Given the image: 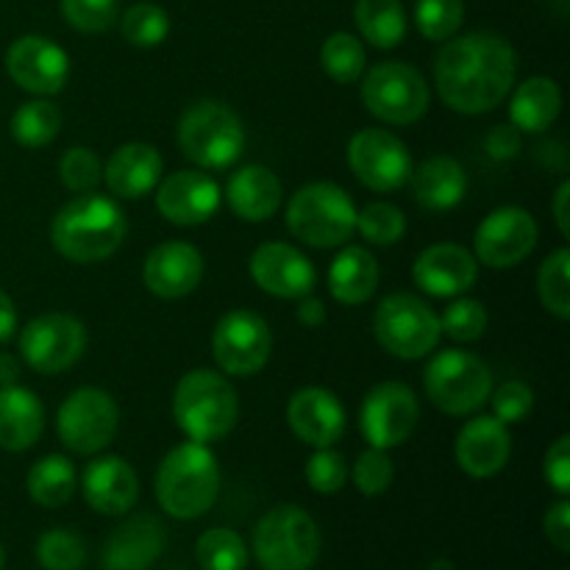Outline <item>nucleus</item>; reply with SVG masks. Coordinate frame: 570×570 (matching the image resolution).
Segmentation results:
<instances>
[{"label": "nucleus", "mask_w": 570, "mask_h": 570, "mask_svg": "<svg viewBox=\"0 0 570 570\" xmlns=\"http://www.w3.org/2000/svg\"><path fill=\"white\" fill-rule=\"evenodd\" d=\"M515 76V48L493 31H473L460 39H445L434 59V83L440 100L460 115L493 111L512 92Z\"/></svg>", "instance_id": "1"}, {"label": "nucleus", "mask_w": 570, "mask_h": 570, "mask_svg": "<svg viewBox=\"0 0 570 570\" xmlns=\"http://www.w3.org/2000/svg\"><path fill=\"white\" fill-rule=\"evenodd\" d=\"M128 223L120 206L106 195L83 193L67 200L50 223V245L56 254L78 265H95L120 250Z\"/></svg>", "instance_id": "2"}, {"label": "nucleus", "mask_w": 570, "mask_h": 570, "mask_svg": "<svg viewBox=\"0 0 570 570\" xmlns=\"http://www.w3.org/2000/svg\"><path fill=\"white\" fill-rule=\"evenodd\" d=\"M220 493V465L209 445L187 443L167 451L156 471V499L176 521L206 515Z\"/></svg>", "instance_id": "3"}, {"label": "nucleus", "mask_w": 570, "mask_h": 570, "mask_svg": "<svg viewBox=\"0 0 570 570\" xmlns=\"http://www.w3.org/2000/svg\"><path fill=\"white\" fill-rule=\"evenodd\" d=\"M173 417L193 443H217L237 426V393L223 373L209 367L189 371L173 393Z\"/></svg>", "instance_id": "4"}, {"label": "nucleus", "mask_w": 570, "mask_h": 570, "mask_svg": "<svg viewBox=\"0 0 570 570\" xmlns=\"http://www.w3.org/2000/svg\"><path fill=\"white\" fill-rule=\"evenodd\" d=\"M287 228L309 248H340L356 232V206L337 184H306L289 198Z\"/></svg>", "instance_id": "5"}, {"label": "nucleus", "mask_w": 570, "mask_h": 570, "mask_svg": "<svg viewBox=\"0 0 570 570\" xmlns=\"http://www.w3.org/2000/svg\"><path fill=\"white\" fill-rule=\"evenodd\" d=\"M178 148L200 170H226L243 156V120L220 100H200L178 120Z\"/></svg>", "instance_id": "6"}, {"label": "nucleus", "mask_w": 570, "mask_h": 570, "mask_svg": "<svg viewBox=\"0 0 570 570\" xmlns=\"http://www.w3.org/2000/svg\"><path fill=\"white\" fill-rule=\"evenodd\" d=\"M423 387H426L429 401L445 415H473L490 401L493 371L482 356L449 348L432 356L423 371Z\"/></svg>", "instance_id": "7"}, {"label": "nucleus", "mask_w": 570, "mask_h": 570, "mask_svg": "<svg viewBox=\"0 0 570 570\" xmlns=\"http://www.w3.org/2000/svg\"><path fill=\"white\" fill-rule=\"evenodd\" d=\"M254 557L262 570H309L321 557V529L301 507H273L254 529Z\"/></svg>", "instance_id": "8"}, {"label": "nucleus", "mask_w": 570, "mask_h": 570, "mask_svg": "<svg viewBox=\"0 0 570 570\" xmlns=\"http://www.w3.org/2000/svg\"><path fill=\"white\" fill-rule=\"evenodd\" d=\"M360 81L365 109L390 126H412L432 104V89L423 72L406 61H379L362 72Z\"/></svg>", "instance_id": "9"}, {"label": "nucleus", "mask_w": 570, "mask_h": 570, "mask_svg": "<svg viewBox=\"0 0 570 570\" xmlns=\"http://www.w3.org/2000/svg\"><path fill=\"white\" fill-rule=\"evenodd\" d=\"M373 334L387 354L412 362L438 348L443 328L438 312L426 301L410 293H393L373 315Z\"/></svg>", "instance_id": "10"}, {"label": "nucleus", "mask_w": 570, "mask_h": 570, "mask_svg": "<svg viewBox=\"0 0 570 570\" xmlns=\"http://www.w3.org/2000/svg\"><path fill=\"white\" fill-rule=\"evenodd\" d=\"M120 410L106 390L81 387L65 399L56 415V432L67 451L81 456L100 454L115 440Z\"/></svg>", "instance_id": "11"}, {"label": "nucleus", "mask_w": 570, "mask_h": 570, "mask_svg": "<svg viewBox=\"0 0 570 570\" xmlns=\"http://www.w3.org/2000/svg\"><path fill=\"white\" fill-rule=\"evenodd\" d=\"M273 351L271 326L250 309H234L220 317L212 334V356L223 373L237 379L256 376Z\"/></svg>", "instance_id": "12"}, {"label": "nucleus", "mask_w": 570, "mask_h": 570, "mask_svg": "<svg viewBox=\"0 0 570 570\" xmlns=\"http://www.w3.org/2000/svg\"><path fill=\"white\" fill-rule=\"evenodd\" d=\"M87 351V328L78 317L65 312H48L33 321L20 334V354L37 373L56 376L76 365Z\"/></svg>", "instance_id": "13"}, {"label": "nucleus", "mask_w": 570, "mask_h": 570, "mask_svg": "<svg viewBox=\"0 0 570 570\" xmlns=\"http://www.w3.org/2000/svg\"><path fill=\"white\" fill-rule=\"evenodd\" d=\"M348 165L373 193H393L410 184L412 154L387 128H362L348 142Z\"/></svg>", "instance_id": "14"}, {"label": "nucleus", "mask_w": 570, "mask_h": 570, "mask_svg": "<svg viewBox=\"0 0 570 570\" xmlns=\"http://www.w3.org/2000/svg\"><path fill=\"white\" fill-rule=\"evenodd\" d=\"M540 228L532 212L521 206H499L479 223L473 234V256L484 267L507 271L515 267L538 248Z\"/></svg>", "instance_id": "15"}, {"label": "nucleus", "mask_w": 570, "mask_h": 570, "mask_svg": "<svg viewBox=\"0 0 570 570\" xmlns=\"http://www.w3.org/2000/svg\"><path fill=\"white\" fill-rule=\"evenodd\" d=\"M417 417H421V406H417L415 393L404 382H382L362 401V438L371 449H399L412 438Z\"/></svg>", "instance_id": "16"}, {"label": "nucleus", "mask_w": 570, "mask_h": 570, "mask_svg": "<svg viewBox=\"0 0 570 570\" xmlns=\"http://www.w3.org/2000/svg\"><path fill=\"white\" fill-rule=\"evenodd\" d=\"M6 70L20 89L37 95V98H50L65 89L67 76H70V59L53 39L28 33L9 45Z\"/></svg>", "instance_id": "17"}, {"label": "nucleus", "mask_w": 570, "mask_h": 570, "mask_svg": "<svg viewBox=\"0 0 570 570\" xmlns=\"http://www.w3.org/2000/svg\"><path fill=\"white\" fill-rule=\"evenodd\" d=\"M220 187L204 170H176L161 178L156 189V209L173 226H204L220 209Z\"/></svg>", "instance_id": "18"}, {"label": "nucleus", "mask_w": 570, "mask_h": 570, "mask_svg": "<svg viewBox=\"0 0 570 570\" xmlns=\"http://www.w3.org/2000/svg\"><path fill=\"white\" fill-rule=\"evenodd\" d=\"M250 278L256 287L265 289L273 298L298 301L312 295L317 284V271L304 250L287 243H265L250 254L248 262Z\"/></svg>", "instance_id": "19"}, {"label": "nucleus", "mask_w": 570, "mask_h": 570, "mask_svg": "<svg viewBox=\"0 0 570 570\" xmlns=\"http://www.w3.org/2000/svg\"><path fill=\"white\" fill-rule=\"evenodd\" d=\"M510 426L493 415H476L460 429L454 443L456 465L471 479H490L510 462Z\"/></svg>", "instance_id": "20"}, {"label": "nucleus", "mask_w": 570, "mask_h": 570, "mask_svg": "<svg viewBox=\"0 0 570 570\" xmlns=\"http://www.w3.org/2000/svg\"><path fill=\"white\" fill-rule=\"evenodd\" d=\"M476 256L456 243L429 245L412 265L415 284L434 298H460L476 284Z\"/></svg>", "instance_id": "21"}, {"label": "nucleus", "mask_w": 570, "mask_h": 570, "mask_svg": "<svg viewBox=\"0 0 570 570\" xmlns=\"http://www.w3.org/2000/svg\"><path fill=\"white\" fill-rule=\"evenodd\" d=\"M204 278V256L189 243H161L142 265V282L148 293L161 301L187 298Z\"/></svg>", "instance_id": "22"}, {"label": "nucleus", "mask_w": 570, "mask_h": 570, "mask_svg": "<svg viewBox=\"0 0 570 570\" xmlns=\"http://www.w3.org/2000/svg\"><path fill=\"white\" fill-rule=\"evenodd\" d=\"M287 421L295 438L312 449H332L345 432V410L332 390L304 387L287 404Z\"/></svg>", "instance_id": "23"}, {"label": "nucleus", "mask_w": 570, "mask_h": 570, "mask_svg": "<svg viewBox=\"0 0 570 570\" xmlns=\"http://www.w3.org/2000/svg\"><path fill=\"white\" fill-rule=\"evenodd\" d=\"M87 504L100 515H126L139 499L137 471L120 456H98L81 476Z\"/></svg>", "instance_id": "24"}, {"label": "nucleus", "mask_w": 570, "mask_h": 570, "mask_svg": "<svg viewBox=\"0 0 570 570\" xmlns=\"http://www.w3.org/2000/svg\"><path fill=\"white\" fill-rule=\"evenodd\" d=\"M161 173H165V161L154 145L128 142L109 156L104 167V181L117 198L139 200L159 187Z\"/></svg>", "instance_id": "25"}, {"label": "nucleus", "mask_w": 570, "mask_h": 570, "mask_svg": "<svg viewBox=\"0 0 570 570\" xmlns=\"http://www.w3.org/2000/svg\"><path fill=\"white\" fill-rule=\"evenodd\" d=\"M165 527L154 515H134L111 532L104 549L106 570H148L165 551Z\"/></svg>", "instance_id": "26"}, {"label": "nucleus", "mask_w": 570, "mask_h": 570, "mask_svg": "<svg viewBox=\"0 0 570 570\" xmlns=\"http://www.w3.org/2000/svg\"><path fill=\"white\" fill-rule=\"evenodd\" d=\"M284 187L276 173L265 165H245L232 173L226 187V200L237 217L248 223H265L282 206Z\"/></svg>", "instance_id": "27"}, {"label": "nucleus", "mask_w": 570, "mask_h": 570, "mask_svg": "<svg viewBox=\"0 0 570 570\" xmlns=\"http://www.w3.org/2000/svg\"><path fill=\"white\" fill-rule=\"evenodd\" d=\"M45 429L42 401L31 390L11 384L0 387V449L28 451L39 443Z\"/></svg>", "instance_id": "28"}, {"label": "nucleus", "mask_w": 570, "mask_h": 570, "mask_svg": "<svg viewBox=\"0 0 570 570\" xmlns=\"http://www.w3.org/2000/svg\"><path fill=\"white\" fill-rule=\"evenodd\" d=\"M412 195L429 212H449L462 204L468 193L465 167L451 156H432L410 176Z\"/></svg>", "instance_id": "29"}, {"label": "nucleus", "mask_w": 570, "mask_h": 570, "mask_svg": "<svg viewBox=\"0 0 570 570\" xmlns=\"http://www.w3.org/2000/svg\"><path fill=\"white\" fill-rule=\"evenodd\" d=\"M379 287V262L362 245H348L328 267V293L345 306H360L373 298Z\"/></svg>", "instance_id": "30"}, {"label": "nucleus", "mask_w": 570, "mask_h": 570, "mask_svg": "<svg viewBox=\"0 0 570 570\" xmlns=\"http://www.w3.org/2000/svg\"><path fill=\"white\" fill-rule=\"evenodd\" d=\"M562 111V92L554 78L532 76L518 83L510 104V120L518 131L540 134L554 126Z\"/></svg>", "instance_id": "31"}, {"label": "nucleus", "mask_w": 570, "mask_h": 570, "mask_svg": "<svg viewBox=\"0 0 570 570\" xmlns=\"http://www.w3.org/2000/svg\"><path fill=\"white\" fill-rule=\"evenodd\" d=\"M26 484L33 504L45 507V510H56V507H65L76 495L78 471L67 456L48 454L33 462Z\"/></svg>", "instance_id": "32"}, {"label": "nucleus", "mask_w": 570, "mask_h": 570, "mask_svg": "<svg viewBox=\"0 0 570 570\" xmlns=\"http://www.w3.org/2000/svg\"><path fill=\"white\" fill-rule=\"evenodd\" d=\"M354 20L371 48H399L406 37V11L401 0H356Z\"/></svg>", "instance_id": "33"}, {"label": "nucleus", "mask_w": 570, "mask_h": 570, "mask_svg": "<svg viewBox=\"0 0 570 570\" xmlns=\"http://www.w3.org/2000/svg\"><path fill=\"white\" fill-rule=\"evenodd\" d=\"M61 128L59 106L50 104L48 98H33L22 104L11 117V137L22 148H45L56 139Z\"/></svg>", "instance_id": "34"}, {"label": "nucleus", "mask_w": 570, "mask_h": 570, "mask_svg": "<svg viewBox=\"0 0 570 570\" xmlns=\"http://www.w3.org/2000/svg\"><path fill=\"white\" fill-rule=\"evenodd\" d=\"M321 67L337 83H356L367 70L365 45L348 31H337L323 42Z\"/></svg>", "instance_id": "35"}, {"label": "nucleus", "mask_w": 570, "mask_h": 570, "mask_svg": "<svg viewBox=\"0 0 570 570\" xmlns=\"http://www.w3.org/2000/svg\"><path fill=\"white\" fill-rule=\"evenodd\" d=\"M538 293L540 304L546 312L557 317V321H568L570 317V250L560 248L543 262L538 273Z\"/></svg>", "instance_id": "36"}, {"label": "nucleus", "mask_w": 570, "mask_h": 570, "mask_svg": "<svg viewBox=\"0 0 570 570\" xmlns=\"http://www.w3.org/2000/svg\"><path fill=\"white\" fill-rule=\"evenodd\" d=\"M195 557L204 570H245L248 566V549L232 529H209L200 534Z\"/></svg>", "instance_id": "37"}, {"label": "nucleus", "mask_w": 570, "mask_h": 570, "mask_svg": "<svg viewBox=\"0 0 570 570\" xmlns=\"http://www.w3.org/2000/svg\"><path fill=\"white\" fill-rule=\"evenodd\" d=\"M120 31L134 48H156L170 33V17L156 3H134L120 17Z\"/></svg>", "instance_id": "38"}, {"label": "nucleus", "mask_w": 570, "mask_h": 570, "mask_svg": "<svg viewBox=\"0 0 570 570\" xmlns=\"http://www.w3.org/2000/svg\"><path fill=\"white\" fill-rule=\"evenodd\" d=\"M356 232L371 245H395L406 234V217L399 206L376 200L356 212Z\"/></svg>", "instance_id": "39"}, {"label": "nucleus", "mask_w": 570, "mask_h": 570, "mask_svg": "<svg viewBox=\"0 0 570 570\" xmlns=\"http://www.w3.org/2000/svg\"><path fill=\"white\" fill-rule=\"evenodd\" d=\"M465 20V3L462 0H417L415 26L432 42H445L460 31Z\"/></svg>", "instance_id": "40"}, {"label": "nucleus", "mask_w": 570, "mask_h": 570, "mask_svg": "<svg viewBox=\"0 0 570 570\" xmlns=\"http://www.w3.org/2000/svg\"><path fill=\"white\" fill-rule=\"evenodd\" d=\"M37 560L45 570H81L87 549H83V540L70 529H50L39 538Z\"/></svg>", "instance_id": "41"}, {"label": "nucleus", "mask_w": 570, "mask_h": 570, "mask_svg": "<svg viewBox=\"0 0 570 570\" xmlns=\"http://www.w3.org/2000/svg\"><path fill=\"white\" fill-rule=\"evenodd\" d=\"M440 328L454 343H476L488 332V309L473 298H454L440 315Z\"/></svg>", "instance_id": "42"}, {"label": "nucleus", "mask_w": 570, "mask_h": 570, "mask_svg": "<svg viewBox=\"0 0 570 570\" xmlns=\"http://www.w3.org/2000/svg\"><path fill=\"white\" fill-rule=\"evenodd\" d=\"M59 178L70 193H92L104 181V165L92 148H70L59 161Z\"/></svg>", "instance_id": "43"}, {"label": "nucleus", "mask_w": 570, "mask_h": 570, "mask_svg": "<svg viewBox=\"0 0 570 570\" xmlns=\"http://www.w3.org/2000/svg\"><path fill=\"white\" fill-rule=\"evenodd\" d=\"M304 476L309 488L321 495H334L348 482V462L334 449H315V454L306 460Z\"/></svg>", "instance_id": "44"}, {"label": "nucleus", "mask_w": 570, "mask_h": 570, "mask_svg": "<svg viewBox=\"0 0 570 570\" xmlns=\"http://www.w3.org/2000/svg\"><path fill=\"white\" fill-rule=\"evenodd\" d=\"M61 14L76 31L100 33L115 26L120 9L117 0H61Z\"/></svg>", "instance_id": "45"}, {"label": "nucleus", "mask_w": 570, "mask_h": 570, "mask_svg": "<svg viewBox=\"0 0 570 570\" xmlns=\"http://www.w3.org/2000/svg\"><path fill=\"white\" fill-rule=\"evenodd\" d=\"M395 468L390 462L387 451L367 449L354 462V484L362 495H382L393 484Z\"/></svg>", "instance_id": "46"}, {"label": "nucleus", "mask_w": 570, "mask_h": 570, "mask_svg": "<svg viewBox=\"0 0 570 570\" xmlns=\"http://www.w3.org/2000/svg\"><path fill=\"white\" fill-rule=\"evenodd\" d=\"M493 399V417H499L501 423L512 426V423H521L532 415L534 410V393L529 384L523 382H504L501 387H495L490 393Z\"/></svg>", "instance_id": "47"}, {"label": "nucleus", "mask_w": 570, "mask_h": 570, "mask_svg": "<svg viewBox=\"0 0 570 570\" xmlns=\"http://www.w3.org/2000/svg\"><path fill=\"white\" fill-rule=\"evenodd\" d=\"M546 482L557 490L560 495L570 493V438L562 434V438L554 440V445L546 454Z\"/></svg>", "instance_id": "48"}, {"label": "nucleus", "mask_w": 570, "mask_h": 570, "mask_svg": "<svg viewBox=\"0 0 570 570\" xmlns=\"http://www.w3.org/2000/svg\"><path fill=\"white\" fill-rule=\"evenodd\" d=\"M543 532L557 551L568 554L570 551V504L566 501V495H562L557 504L549 507V512H546V518H543Z\"/></svg>", "instance_id": "49"}, {"label": "nucleus", "mask_w": 570, "mask_h": 570, "mask_svg": "<svg viewBox=\"0 0 570 570\" xmlns=\"http://www.w3.org/2000/svg\"><path fill=\"white\" fill-rule=\"evenodd\" d=\"M484 148L499 161L515 159L518 150H521V131L515 126H495L484 139Z\"/></svg>", "instance_id": "50"}, {"label": "nucleus", "mask_w": 570, "mask_h": 570, "mask_svg": "<svg viewBox=\"0 0 570 570\" xmlns=\"http://www.w3.org/2000/svg\"><path fill=\"white\" fill-rule=\"evenodd\" d=\"M295 317H298V323H304L306 328H317L326 321V306H323V301L304 295V298H298V306H295Z\"/></svg>", "instance_id": "51"}, {"label": "nucleus", "mask_w": 570, "mask_h": 570, "mask_svg": "<svg viewBox=\"0 0 570 570\" xmlns=\"http://www.w3.org/2000/svg\"><path fill=\"white\" fill-rule=\"evenodd\" d=\"M570 181H562L554 193V204H551V212H554V223L560 228L562 237H570Z\"/></svg>", "instance_id": "52"}, {"label": "nucleus", "mask_w": 570, "mask_h": 570, "mask_svg": "<svg viewBox=\"0 0 570 570\" xmlns=\"http://www.w3.org/2000/svg\"><path fill=\"white\" fill-rule=\"evenodd\" d=\"M17 332V309L14 301L0 289V343H9Z\"/></svg>", "instance_id": "53"}, {"label": "nucleus", "mask_w": 570, "mask_h": 570, "mask_svg": "<svg viewBox=\"0 0 570 570\" xmlns=\"http://www.w3.org/2000/svg\"><path fill=\"white\" fill-rule=\"evenodd\" d=\"M20 379V362L11 354L0 351V387H11Z\"/></svg>", "instance_id": "54"}, {"label": "nucleus", "mask_w": 570, "mask_h": 570, "mask_svg": "<svg viewBox=\"0 0 570 570\" xmlns=\"http://www.w3.org/2000/svg\"><path fill=\"white\" fill-rule=\"evenodd\" d=\"M429 570H454V566H451L449 560H438V562H434V566L429 568Z\"/></svg>", "instance_id": "55"}, {"label": "nucleus", "mask_w": 570, "mask_h": 570, "mask_svg": "<svg viewBox=\"0 0 570 570\" xmlns=\"http://www.w3.org/2000/svg\"><path fill=\"white\" fill-rule=\"evenodd\" d=\"M3 566H6V549L0 546V570H3Z\"/></svg>", "instance_id": "56"}]
</instances>
